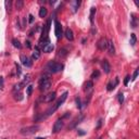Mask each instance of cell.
I'll return each instance as SVG.
<instances>
[{"instance_id": "cell-12", "label": "cell", "mask_w": 139, "mask_h": 139, "mask_svg": "<svg viewBox=\"0 0 139 139\" xmlns=\"http://www.w3.org/2000/svg\"><path fill=\"white\" fill-rule=\"evenodd\" d=\"M54 99H56V92L54 91H52V92H49L47 96L45 97V102H48V103H50V102H52Z\"/></svg>"}, {"instance_id": "cell-37", "label": "cell", "mask_w": 139, "mask_h": 139, "mask_svg": "<svg viewBox=\"0 0 139 139\" xmlns=\"http://www.w3.org/2000/svg\"><path fill=\"white\" fill-rule=\"evenodd\" d=\"M25 46H26L27 48H31V47H32V46H31V42L28 41V40H27V41H25Z\"/></svg>"}, {"instance_id": "cell-8", "label": "cell", "mask_w": 139, "mask_h": 139, "mask_svg": "<svg viewBox=\"0 0 139 139\" xmlns=\"http://www.w3.org/2000/svg\"><path fill=\"white\" fill-rule=\"evenodd\" d=\"M101 65H102V68H103V71H104L105 74H109V73L111 72V65H110L108 60H103V61H102Z\"/></svg>"}, {"instance_id": "cell-2", "label": "cell", "mask_w": 139, "mask_h": 139, "mask_svg": "<svg viewBox=\"0 0 139 139\" xmlns=\"http://www.w3.org/2000/svg\"><path fill=\"white\" fill-rule=\"evenodd\" d=\"M40 90L41 91H47L50 89L51 87V80L49 79V75H46L40 79Z\"/></svg>"}, {"instance_id": "cell-10", "label": "cell", "mask_w": 139, "mask_h": 139, "mask_svg": "<svg viewBox=\"0 0 139 139\" xmlns=\"http://www.w3.org/2000/svg\"><path fill=\"white\" fill-rule=\"evenodd\" d=\"M107 49L109 51V53L113 56L115 53V48H114V43H113L112 40H108V46H107Z\"/></svg>"}, {"instance_id": "cell-17", "label": "cell", "mask_w": 139, "mask_h": 139, "mask_svg": "<svg viewBox=\"0 0 139 139\" xmlns=\"http://www.w3.org/2000/svg\"><path fill=\"white\" fill-rule=\"evenodd\" d=\"M130 16H131V17H130V20H131V27L135 28V27L137 26V17H136V15H135L134 13L131 14Z\"/></svg>"}, {"instance_id": "cell-15", "label": "cell", "mask_w": 139, "mask_h": 139, "mask_svg": "<svg viewBox=\"0 0 139 139\" xmlns=\"http://www.w3.org/2000/svg\"><path fill=\"white\" fill-rule=\"evenodd\" d=\"M84 87H85V90H86V91H89V90L92 89V87H94V83L91 82V80H88V82H86V83H85Z\"/></svg>"}, {"instance_id": "cell-26", "label": "cell", "mask_w": 139, "mask_h": 139, "mask_svg": "<svg viewBox=\"0 0 139 139\" xmlns=\"http://www.w3.org/2000/svg\"><path fill=\"white\" fill-rule=\"evenodd\" d=\"M22 88H23V86H22V85H21V83H20V84H16V85H14L13 90H14V91H20Z\"/></svg>"}, {"instance_id": "cell-19", "label": "cell", "mask_w": 139, "mask_h": 139, "mask_svg": "<svg viewBox=\"0 0 139 139\" xmlns=\"http://www.w3.org/2000/svg\"><path fill=\"white\" fill-rule=\"evenodd\" d=\"M136 41H137L136 35H135V34H130V45H131V46H135Z\"/></svg>"}, {"instance_id": "cell-11", "label": "cell", "mask_w": 139, "mask_h": 139, "mask_svg": "<svg viewBox=\"0 0 139 139\" xmlns=\"http://www.w3.org/2000/svg\"><path fill=\"white\" fill-rule=\"evenodd\" d=\"M64 35H65V37H66V39L70 40V41H72V40L74 39V34H73V31L71 28H66L64 32Z\"/></svg>"}, {"instance_id": "cell-9", "label": "cell", "mask_w": 139, "mask_h": 139, "mask_svg": "<svg viewBox=\"0 0 139 139\" xmlns=\"http://www.w3.org/2000/svg\"><path fill=\"white\" fill-rule=\"evenodd\" d=\"M66 98H67V91H65V92H64V94H63V95H62V96H61V98H60V99L58 100V102L56 103V105H54V107H56V109L60 108L61 105L63 104V102H64L65 100H66Z\"/></svg>"}, {"instance_id": "cell-25", "label": "cell", "mask_w": 139, "mask_h": 139, "mask_svg": "<svg viewBox=\"0 0 139 139\" xmlns=\"http://www.w3.org/2000/svg\"><path fill=\"white\" fill-rule=\"evenodd\" d=\"M79 5H80L79 1H74V6H73V12H76V11H77Z\"/></svg>"}, {"instance_id": "cell-29", "label": "cell", "mask_w": 139, "mask_h": 139, "mask_svg": "<svg viewBox=\"0 0 139 139\" xmlns=\"http://www.w3.org/2000/svg\"><path fill=\"white\" fill-rule=\"evenodd\" d=\"M15 67H16V74L17 75H21V66L17 63H15Z\"/></svg>"}, {"instance_id": "cell-28", "label": "cell", "mask_w": 139, "mask_h": 139, "mask_svg": "<svg viewBox=\"0 0 139 139\" xmlns=\"http://www.w3.org/2000/svg\"><path fill=\"white\" fill-rule=\"evenodd\" d=\"M6 8H7V11H8V12H10V8H11V1H8V0H7V1H6Z\"/></svg>"}, {"instance_id": "cell-4", "label": "cell", "mask_w": 139, "mask_h": 139, "mask_svg": "<svg viewBox=\"0 0 139 139\" xmlns=\"http://www.w3.org/2000/svg\"><path fill=\"white\" fill-rule=\"evenodd\" d=\"M54 33H56V36H57V38H61L62 37V35H63V31H62V25L59 21H54Z\"/></svg>"}, {"instance_id": "cell-18", "label": "cell", "mask_w": 139, "mask_h": 139, "mask_svg": "<svg viewBox=\"0 0 139 139\" xmlns=\"http://www.w3.org/2000/svg\"><path fill=\"white\" fill-rule=\"evenodd\" d=\"M12 43H13V46L15 47V48H17V49H21L22 48V45L20 43V41L17 39H15V38L12 39Z\"/></svg>"}, {"instance_id": "cell-24", "label": "cell", "mask_w": 139, "mask_h": 139, "mask_svg": "<svg viewBox=\"0 0 139 139\" xmlns=\"http://www.w3.org/2000/svg\"><path fill=\"white\" fill-rule=\"evenodd\" d=\"M100 76V72L99 71H95L92 74H91V78L92 79H96V78H98Z\"/></svg>"}, {"instance_id": "cell-39", "label": "cell", "mask_w": 139, "mask_h": 139, "mask_svg": "<svg viewBox=\"0 0 139 139\" xmlns=\"http://www.w3.org/2000/svg\"><path fill=\"white\" fill-rule=\"evenodd\" d=\"M36 139H45V138H41V137H37Z\"/></svg>"}, {"instance_id": "cell-6", "label": "cell", "mask_w": 139, "mask_h": 139, "mask_svg": "<svg viewBox=\"0 0 139 139\" xmlns=\"http://www.w3.org/2000/svg\"><path fill=\"white\" fill-rule=\"evenodd\" d=\"M20 59H21V62H22V64H23L24 66H26V67H31V66H32L33 62L31 61V59H30V58H28L27 56H24V54H22Z\"/></svg>"}, {"instance_id": "cell-16", "label": "cell", "mask_w": 139, "mask_h": 139, "mask_svg": "<svg viewBox=\"0 0 139 139\" xmlns=\"http://www.w3.org/2000/svg\"><path fill=\"white\" fill-rule=\"evenodd\" d=\"M47 13H48V11H47L45 7H41V8L39 9V16L40 17H45L47 15Z\"/></svg>"}, {"instance_id": "cell-7", "label": "cell", "mask_w": 139, "mask_h": 139, "mask_svg": "<svg viewBox=\"0 0 139 139\" xmlns=\"http://www.w3.org/2000/svg\"><path fill=\"white\" fill-rule=\"evenodd\" d=\"M97 46H98V48H99L100 50H105V49H107V46H108V40L105 38H101L99 41H98Z\"/></svg>"}, {"instance_id": "cell-14", "label": "cell", "mask_w": 139, "mask_h": 139, "mask_svg": "<svg viewBox=\"0 0 139 139\" xmlns=\"http://www.w3.org/2000/svg\"><path fill=\"white\" fill-rule=\"evenodd\" d=\"M32 58L34 60H38L40 58V50H39L38 47H35V50H34V52H33V54H32Z\"/></svg>"}, {"instance_id": "cell-34", "label": "cell", "mask_w": 139, "mask_h": 139, "mask_svg": "<svg viewBox=\"0 0 139 139\" xmlns=\"http://www.w3.org/2000/svg\"><path fill=\"white\" fill-rule=\"evenodd\" d=\"M108 91H111V90H113V89H114V87H113V85H112V83H109L108 84Z\"/></svg>"}, {"instance_id": "cell-33", "label": "cell", "mask_w": 139, "mask_h": 139, "mask_svg": "<svg viewBox=\"0 0 139 139\" xmlns=\"http://www.w3.org/2000/svg\"><path fill=\"white\" fill-rule=\"evenodd\" d=\"M33 22H34V15H32V14H30V15H28V23H33Z\"/></svg>"}, {"instance_id": "cell-21", "label": "cell", "mask_w": 139, "mask_h": 139, "mask_svg": "<svg viewBox=\"0 0 139 139\" xmlns=\"http://www.w3.org/2000/svg\"><path fill=\"white\" fill-rule=\"evenodd\" d=\"M30 77H31V75H26V76H25V78H24V80H23V82L21 83V85L24 87V86L26 85V84H27V83L31 80V78H30Z\"/></svg>"}, {"instance_id": "cell-30", "label": "cell", "mask_w": 139, "mask_h": 139, "mask_svg": "<svg viewBox=\"0 0 139 139\" xmlns=\"http://www.w3.org/2000/svg\"><path fill=\"white\" fill-rule=\"evenodd\" d=\"M138 74H139V70L137 68V70H136V71H135V72H134V75H133V80H135V79H136V78H137V76H138Z\"/></svg>"}, {"instance_id": "cell-40", "label": "cell", "mask_w": 139, "mask_h": 139, "mask_svg": "<svg viewBox=\"0 0 139 139\" xmlns=\"http://www.w3.org/2000/svg\"><path fill=\"white\" fill-rule=\"evenodd\" d=\"M5 139H6V138H5Z\"/></svg>"}, {"instance_id": "cell-22", "label": "cell", "mask_w": 139, "mask_h": 139, "mask_svg": "<svg viewBox=\"0 0 139 139\" xmlns=\"http://www.w3.org/2000/svg\"><path fill=\"white\" fill-rule=\"evenodd\" d=\"M32 92H33V86L32 85H28L26 87V95L30 97V96H32Z\"/></svg>"}, {"instance_id": "cell-20", "label": "cell", "mask_w": 139, "mask_h": 139, "mask_svg": "<svg viewBox=\"0 0 139 139\" xmlns=\"http://www.w3.org/2000/svg\"><path fill=\"white\" fill-rule=\"evenodd\" d=\"M95 13H96V8H91V10H90V22H91V24L94 23V16H95Z\"/></svg>"}, {"instance_id": "cell-5", "label": "cell", "mask_w": 139, "mask_h": 139, "mask_svg": "<svg viewBox=\"0 0 139 139\" xmlns=\"http://www.w3.org/2000/svg\"><path fill=\"white\" fill-rule=\"evenodd\" d=\"M62 128H63V121H62V119L57 120V121H56V123H54V125H53L52 133H54V134L59 133V131H60Z\"/></svg>"}, {"instance_id": "cell-27", "label": "cell", "mask_w": 139, "mask_h": 139, "mask_svg": "<svg viewBox=\"0 0 139 139\" xmlns=\"http://www.w3.org/2000/svg\"><path fill=\"white\" fill-rule=\"evenodd\" d=\"M118 98H119V102H120L121 104H122L123 102H124V95H123L122 92H120L119 96H118Z\"/></svg>"}, {"instance_id": "cell-38", "label": "cell", "mask_w": 139, "mask_h": 139, "mask_svg": "<svg viewBox=\"0 0 139 139\" xmlns=\"http://www.w3.org/2000/svg\"><path fill=\"white\" fill-rule=\"evenodd\" d=\"M78 133H79V135H84L85 133H84V131H82V130H78Z\"/></svg>"}, {"instance_id": "cell-32", "label": "cell", "mask_w": 139, "mask_h": 139, "mask_svg": "<svg viewBox=\"0 0 139 139\" xmlns=\"http://www.w3.org/2000/svg\"><path fill=\"white\" fill-rule=\"evenodd\" d=\"M129 79H130V77H129V76H128V75H127V76H126V77H125V79H124V85H125V86H127V84H128V82H129Z\"/></svg>"}, {"instance_id": "cell-1", "label": "cell", "mask_w": 139, "mask_h": 139, "mask_svg": "<svg viewBox=\"0 0 139 139\" xmlns=\"http://www.w3.org/2000/svg\"><path fill=\"white\" fill-rule=\"evenodd\" d=\"M47 70L50 73H59L63 70V65L60 63H57L54 61H50L48 64H47Z\"/></svg>"}, {"instance_id": "cell-31", "label": "cell", "mask_w": 139, "mask_h": 139, "mask_svg": "<svg viewBox=\"0 0 139 139\" xmlns=\"http://www.w3.org/2000/svg\"><path fill=\"white\" fill-rule=\"evenodd\" d=\"M3 85H5V80H3V77H0V89H3Z\"/></svg>"}, {"instance_id": "cell-3", "label": "cell", "mask_w": 139, "mask_h": 139, "mask_svg": "<svg viewBox=\"0 0 139 139\" xmlns=\"http://www.w3.org/2000/svg\"><path fill=\"white\" fill-rule=\"evenodd\" d=\"M39 128H40V127H39L38 125L30 126V127H25V128H22V129H21V134H22V135H26V136H28V135L35 134L36 131H38Z\"/></svg>"}, {"instance_id": "cell-35", "label": "cell", "mask_w": 139, "mask_h": 139, "mask_svg": "<svg viewBox=\"0 0 139 139\" xmlns=\"http://www.w3.org/2000/svg\"><path fill=\"white\" fill-rule=\"evenodd\" d=\"M76 103H77V108H78V109L82 108V105H80V99H79V98H76Z\"/></svg>"}, {"instance_id": "cell-36", "label": "cell", "mask_w": 139, "mask_h": 139, "mask_svg": "<svg viewBox=\"0 0 139 139\" xmlns=\"http://www.w3.org/2000/svg\"><path fill=\"white\" fill-rule=\"evenodd\" d=\"M101 124H102V120H99V121H98V125H97V129H98V128H100Z\"/></svg>"}, {"instance_id": "cell-13", "label": "cell", "mask_w": 139, "mask_h": 139, "mask_svg": "<svg viewBox=\"0 0 139 139\" xmlns=\"http://www.w3.org/2000/svg\"><path fill=\"white\" fill-rule=\"evenodd\" d=\"M54 49V46L52 45V43H48V45H46V46H43L42 47V50H43V52H46V53H49L51 52Z\"/></svg>"}, {"instance_id": "cell-23", "label": "cell", "mask_w": 139, "mask_h": 139, "mask_svg": "<svg viewBox=\"0 0 139 139\" xmlns=\"http://www.w3.org/2000/svg\"><path fill=\"white\" fill-rule=\"evenodd\" d=\"M23 5H24V2L22 1V0H17V1H16V3H15V6H16V9L21 10L22 8H23Z\"/></svg>"}]
</instances>
